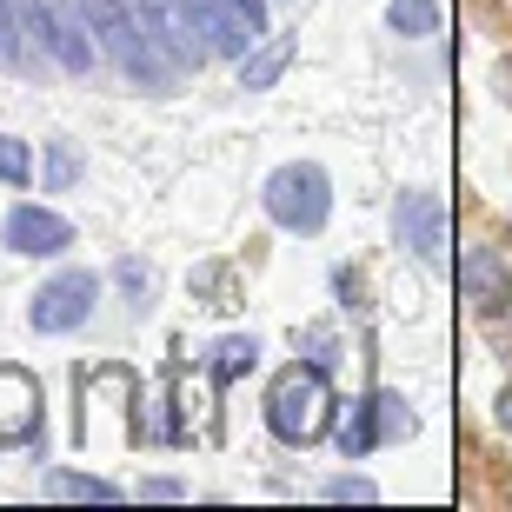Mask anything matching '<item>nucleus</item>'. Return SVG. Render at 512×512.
<instances>
[{"instance_id":"obj_1","label":"nucleus","mask_w":512,"mask_h":512,"mask_svg":"<svg viewBox=\"0 0 512 512\" xmlns=\"http://www.w3.org/2000/svg\"><path fill=\"white\" fill-rule=\"evenodd\" d=\"M80 14H87L94 47L114 60L127 80H147V87H167L173 80V60L153 47V34L140 27V14H133L127 0H80Z\"/></svg>"},{"instance_id":"obj_2","label":"nucleus","mask_w":512,"mask_h":512,"mask_svg":"<svg viewBox=\"0 0 512 512\" xmlns=\"http://www.w3.org/2000/svg\"><path fill=\"white\" fill-rule=\"evenodd\" d=\"M266 426L286 446H313L333 426V380H326V366H313V360L286 366L280 380H273V393H266Z\"/></svg>"},{"instance_id":"obj_3","label":"nucleus","mask_w":512,"mask_h":512,"mask_svg":"<svg viewBox=\"0 0 512 512\" xmlns=\"http://www.w3.org/2000/svg\"><path fill=\"white\" fill-rule=\"evenodd\" d=\"M266 213L293 233H320L326 213H333V180L313 160H293V167H280L266 180Z\"/></svg>"},{"instance_id":"obj_4","label":"nucleus","mask_w":512,"mask_h":512,"mask_svg":"<svg viewBox=\"0 0 512 512\" xmlns=\"http://www.w3.org/2000/svg\"><path fill=\"white\" fill-rule=\"evenodd\" d=\"M14 7H20V20H27V34H34L67 74H87V67H94V40H87L80 0H14Z\"/></svg>"},{"instance_id":"obj_5","label":"nucleus","mask_w":512,"mask_h":512,"mask_svg":"<svg viewBox=\"0 0 512 512\" xmlns=\"http://www.w3.org/2000/svg\"><path fill=\"white\" fill-rule=\"evenodd\" d=\"M133 14L140 27L153 34V47L173 60V74L180 67H207V34H200V20H193V0H133Z\"/></svg>"},{"instance_id":"obj_6","label":"nucleus","mask_w":512,"mask_h":512,"mask_svg":"<svg viewBox=\"0 0 512 512\" xmlns=\"http://www.w3.org/2000/svg\"><path fill=\"white\" fill-rule=\"evenodd\" d=\"M100 280L94 273H60L34 293V333H67V326L87 320V306H94Z\"/></svg>"},{"instance_id":"obj_7","label":"nucleus","mask_w":512,"mask_h":512,"mask_svg":"<svg viewBox=\"0 0 512 512\" xmlns=\"http://www.w3.org/2000/svg\"><path fill=\"white\" fill-rule=\"evenodd\" d=\"M459 293L479 306V313H506L512 306V266L493 247H466L459 253Z\"/></svg>"},{"instance_id":"obj_8","label":"nucleus","mask_w":512,"mask_h":512,"mask_svg":"<svg viewBox=\"0 0 512 512\" xmlns=\"http://www.w3.org/2000/svg\"><path fill=\"white\" fill-rule=\"evenodd\" d=\"M399 240L426 266L446 260V207H439L433 193H406V200H399Z\"/></svg>"},{"instance_id":"obj_9","label":"nucleus","mask_w":512,"mask_h":512,"mask_svg":"<svg viewBox=\"0 0 512 512\" xmlns=\"http://www.w3.org/2000/svg\"><path fill=\"white\" fill-rule=\"evenodd\" d=\"M27 433H40V386L20 366H0V446H20Z\"/></svg>"},{"instance_id":"obj_10","label":"nucleus","mask_w":512,"mask_h":512,"mask_svg":"<svg viewBox=\"0 0 512 512\" xmlns=\"http://www.w3.org/2000/svg\"><path fill=\"white\" fill-rule=\"evenodd\" d=\"M67 240H74V227H67L60 213H47V207H14V213H7V247H14V253L47 260V253H60Z\"/></svg>"},{"instance_id":"obj_11","label":"nucleus","mask_w":512,"mask_h":512,"mask_svg":"<svg viewBox=\"0 0 512 512\" xmlns=\"http://www.w3.org/2000/svg\"><path fill=\"white\" fill-rule=\"evenodd\" d=\"M193 20H200V34H207L213 54H247L253 40L266 34V27H253L233 0H193Z\"/></svg>"},{"instance_id":"obj_12","label":"nucleus","mask_w":512,"mask_h":512,"mask_svg":"<svg viewBox=\"0 0 512 512\" xmlns=\"http://www.w3.org/2000/svg\"><path fill=\"white\" fill-rule=\"evenodd\" d=\"M286 60H293V40H266L260 54H240V87H273V80L286 74Z\"/></svg>"},{"instance_id":"obj_13","label":"nucleus","mask_w":512,"mask_h":512,"mask_svg":"<svg viewBox=\"0 0 512 512\" xmlns=\"http://www.w3.org/2000/svg\"><path fill=\"white\" fill-rule=\"evenodd\" d=\"M173 399H180V426H173V433H200V439H207V433H213V406H207V393H193L187 373H173Z\"/></svg>"},{"instance_id":"obj_14","label":"nucleus","mask_w":512,"mask_h":512,"mask_svg":"<svg viewBox=\"0 0 512 512\" xmlns=\"http://www.w3.org/2000/svg\"><path fill=\"white\" fill-rule=\"evenodd\" d=\"M373 439H380V406H373V399H360V406H353V419H346V433H340L346 459H353V453H373Z\"/></svg>"},{"instance_id":"obj_15","label":"nucleus","mask_w":512,"mask_h":512,"mask_svg":"<svg viewBox=\"0 0 512 512\" xmlns=\"http://www.w3.org/2000/svg\"><path fill=\"white\" fill-rule=\"evenodd\" d=\"M386 20H393V27H399V34H433V27H439V7H433V0H393V7H386Z\"/></svg>"},{"instance_id":"obj_16","label":"nucleus","mask_w":512,"mask_h":512,"mask_svg":"<svg viewBox=\"0 0 512 512\" xmlns=\"http://www.w3.org/2000/svg\"><path fill=\"white\" fill-rule=\"evenodd\" d=\"M54 493H60V499H100V506H114L120 486H107V479H87V473H54Z\"/></svg>"},{"instance_id":"obj_17","label":"nucleus","mask_w":512,"mask_h":512,"mask_svg":"<svg viewBox=\"0 0 512 512\" xmlns=\"http://www.w3.org/2000/svg\"><path fill=\"white\" fill-rule=\"evenodd\" d=\"M373 406H380V439L413 433V413H406V399H399V393H373Z\"/></svg>"},{"instance_id":"obj_18","label":"nucleus","mask_w":512,"mask_h":512,"mask_svg":"<svg viewBox=\"0 0 512 512\" xmlns=\"http://www.w3.org/2000/svg\"><path fill=\"white\" fill-rule=\"evenodd\" d=\"M253 360H260V346H253V340H227V346H220V360H213V380H233V373H247Z\"/></svg>"},{"instance_id":"obj_19","label":"nucleus","mask_w":512,"mask_h":512,"mask_svg":"<svg viewBox=\"0 0 512 512\" xmlns=\"http://www.w3.org/2000/svg\"><path fill=\"white\" fill-rule=\"evenodd\" d=\"M27 173H34V153L20 147V140H7V133H0V180H27Z\"/></svg>"},{"instance_id":"obj_20","label":"nucleus","mask_w":512,"mask_h":512,"mask_svg":"<svg viewBox=\"0 0 512 512\" xmlns=\"http://www.w3.org/2000/svg\"><path fill=\"white\" fill-rule=\"evenodd\" d=\"M200 293H213L207 306H240V300H233V273H227V266H207V273H200Z\"/></svg>"},{"instance_id":"obj_21","label":"nucleus","mask_w":512,"mask_h":512,"mask_svg":"<svg viewBox=\"0 0 512 512\" xmlns=\"http://www.w3.org/2000/svg\"><path fill=\"white\" fill-rule=\"evenodd\" d=\"M326 499H380V486H373V479H333Z\"/></svg>"},{"instance_id":"obj_22","label":"nucleus","mask_w":512,"mask_h":512,"mask_svg":"<svg viewBox=\"0 0 512 512\" xmlns=\"http://www.w3.org/2000/svg\"><path fill=\"white\" fill-rule=\"evenodd\" d=\"M74 173H80L74 147H54V160H47V180H54V187H67V180H74Z\"/></svg>"},{"instance_id":"obj_23","label":"nucleus","mask_w":512,"mask_h":512,"mask_svg":"<svg viewBox=\"0 0 512 512\" xmlns=\"http://www.w3.org/2000/svg\"><path fill=\"white\" fill-rule=\"evenodd\" d=\"M14 54V0H0V60Z\"/></svg>"},{"instance_id":"obj_24","label":"nucleus","mask_w":512,"mask_h":512,"mask_svg":"<svg viewBox=\"0 0 512 512\" xmlns=\"http://www.w3.org/2000/svg\"><path fill=\"white\" fill-rule=\"evenodd\" d=\"M233 7H240V14L253 20V27H266V0H233Z\"/></svg>"},{"instance_id":"obj_25","label":"nucleus","mask_w":512,"mask_h":512,"mask_svg":"<svg viewBox=\"0 0 512 512\" xmlns=\"http://www.w3.org/2000/svg\"><path fill=\"white\" fill-rule=\"evenodd\" d=\"M499 426H506V433H512V386H506V393H499Z\"/></svg>"},{"instance_id":"obj_26","label":"nucleus","mask_w":512,"mask_h":512,"mask_svg":"<svg viewBox=\"0 0 512 512\" xmlns=\"http://www.w3.org/2000/svg\"><path fill=\"white\" fill-rule=\"evenodd\" d=\"M499 94H506V107H512V60L499 67Z\"/></svg>"}]
</instances>
